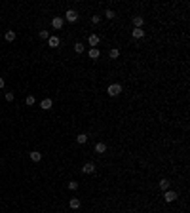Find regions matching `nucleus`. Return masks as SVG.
<instances>
[{
    "instance_id": "obj_4",
    "label": "nucleus",
    "mask_w": 190,
    "mask_h": 213,
    "mask_svg": "<svg viewBox=\"0 0 190 213\" xmlns=\"http://www.w3.org/2000/svg\"><path fill=\"white\" fill-rule=\"evenodd\" d=\"M65 19H67V21H70V23H74L76 19H78V14H76L74 10H67V14H65Z\"/></svg>"
},
{
    "instance_id": "obj_6",
    "label": "nucleus",
    "mask_w": 190,
    "mask_h": 213,
    "mask_svg": "<svg viewBox=\"0 0 190 213\" xmlns=\"http://www.w3.org/2000/svg\"><path fill=\"white\" fill-rule=\"evenodd\" d=\"M143 23H144V19L141 17V15H135V17H133V27H135V29H141Z\"/></svg>"
},
{
    "instance_id": "obj_5",
    "label": "nucleus",
    "mask_w": 190,
    "mask_h": 213,
    "mask_svg": "<svg viewBox=\"0 0 190 213\" xmlns=\"http://www.w3.org/2000/svg\"><path fill=\"white\" fill-rule=\"evenodd\" d=\"M63 23H65V21H63L61 17H53V19H51V27H53V29H57V31L63 27Z\"/></svg>"
},
{
    "instance_id": "obj_17",
    "label": "nucleus",
    "mask_w": 190,
    "mask_h": 213,
    "mask_svg": "<svg viewBox=\"0 0 190 213\" xmlns=\"http://www.w3.org/2000/svg\"><path fill=\"white\" fill-rule=\"evenodd\" d=\"M158 185H160V188H162L164 192H165V190H169V181H167V179H162Z\"/></svg>"
},
{
    "instance_id": "obj_18",
    "label": "nucleus",
    "mask_w": 190,
    "mask_h": 213,
    "mask_svg": "<svg viewBox=\"0 0 190 213\" xmlns=\"http://www.w3.org/2000/svg\"><path fill=\"white\" fill-rule=\"evenodd\" d=\"M118 55H120V50H118V48H112V50L108 51V57H110V59H116Z\"/></svg>"
},
{
    "instance_id": "obj_7",
    "label": "nucleus",
    "mask_w": 190,
    "mask_h": 213,
    "mask_svg": "<svg viewBox=\"0 0 190 213\" xmlns=\"http://www.w3.org/2000/svg\"><path fill=\"white\" fill-rule=\"evenodd\" d=\"M48 44H50V48H57L59 44H61V40H59L57 36H50V38H48Z\"/></svg>"
},
{
    "instance_id": "obj_19",
    "label": "nucleus",
    "mask_w": 190,
    "mask_h": 213,
    "mask_svg": "<svg viewBox=\"0 0 190 213\" xmlns=\"http://www.w3.org/2000/svg\"><path fill=\"white\" fill-rule=\"evenodd\" d=\"M76 141H78L80 145H86V143H88V135H86V133H80L78 137H76Z\"/></svg>"
},
{
    "instance_id": "obj_13",
    "label": "nucleus",
    "mask_w": 190,
    "mask_h": 213,
    "mask_svg": "<svg viewBox=\"0 0 190 213\" xmlns=\"http://www.w3.org/2000/svg\"><path fill=\"white\" fill-rule=\"evenodd\" d=\"M95 152H99V154L107 152V145H105V143H97L95 145Z\"/></svg>"
},
{
    "instance_id": "obj_23",
    "label": "nucleus",
    "mask_w": 190,
    "mask_h": 213,
    "mask_svg": "<svg viewBox=\"0 0 190 213\" xmlns=\"http://www.w3.org/2000/svg\"><path fill=\"white\" fill-rule=\"evenodd\" d=\"M34 101H36V99H34V95H27V99H25V103H27V105H34Z\"/></svg>"
},
{
    "instance_id": "obj_3",
    "label": "nucleus",
    "mask_w": 190,
    "mask_h": 213,
    "mask_svg": "<svg viewBox=\"0 0 190 213\" xmlns=\"http://www.w3.org/2000/svg\"><path fill=\"white\" fill-rule=\"evenodd\" d=\"M95 171V164H91V162H86L82 166V173H86V175H90V173H93Z\"/></svg>"
},
{
    "instance_id": "obj_10",
    "label": "nucleus",
    "mask_w": 190,
    "mask_h": 213,
    "mask_svg": "<svg viewBox=\"0 0 190 213\" xmlns=\"http://www.w3.org/2000/svg\"><path fill=\"white\" fill-rule=\"evenodd\" d=\"M51 105H53V101H51V99H44V101L40 103V107H42L44 110H50V108H51Z\"/></svg>"
},
{
    "instance_id": "obj_14",
    "label": "nucleus",
    "mask_w": 190,
    "mask_h": 213,
    "mask_svg": "<svg viewBox=\"0 0 190 213\" xmlns=\"http://www.w3.org/2000/svg\"><path fill=\"white\" fill-rule=\"evenodd\" d=\"M84 50H86V46H84L82 42H76L74 44V51H76V53H84Z\"/></svg>"
},
{
    "instance_id": "obj_1",
    "label": "nucleus",
    "mask_w": 190,
    "mask_h": 213,
    "mask_svg": "<svg viewBox=\"0 0 190 213\" xmlns=\"http://www.w3.org/2000/svg\"><path fill=\"white\" fill-rule=\"evenodd\" d=\"M107 91H108V95H110V97H118V95L122 93V86H120V84H110Z\"/></svg>"
},
{
    "instance_id": "obj_24",
    "label": "nucleus",
    "mask_w": 190,
    "mask_h": 213,
    "mask_svg": "<svg viewBox=\"0 0 190 213\" xmlns=\"http://www.w3.org/2000/svg\"><path fill=\"white\" fill-rule=\"evenodd\" d=\"M6 101H14V93L11 91H6Z\"/></svg>"
},
{
    "instance_id": "obj_15",
    "label": "nucleus",
    "mask_w": 190,
    "mask_h": 213,
    "mask_svg": "<svg viewBox=\"0 0 190 213\" xmlns=\"http://www.w3.org/2000/svg\"><path fill=\"white\" fill-rule=\"evenodd\" d=\"M4 38H6L8 42H14V40H15V33H14V31H6V34H4Z\"/></svg>"
},
{
    "instance_id": "obj_11",
    "label": "nucleus",
    "mask_w": 190,
    "mask_h": 213,
    "mask_svg": "<svg viewBox=\"0 0 190 213\" xmlns=\"http://www.w3.org/2000/svg\"><path fill=\"white\" fill-rule=\"evenodd\" d=\"M133 38H137V40L144 38V31L143 29H133Z\"/></svg>"
},
{
    "instance_id": "obj_8",
    "label": "nucleus",
    "mask_w": 190,
    "mask_h": 213,
    "mask_svg": "<svg viewBox=\"0 0 190 213\" xmlns=\"http://www.w3.org/2000/svg\"><path fill=\"white\" fill-rule=\"evenodd\" d=\"M31 160H32V162H40V160H42V152L32 150V152H31Z\"/></svg>"
},
{
    "instance_id": "obj_26",
    "label": "nucleus",
    "mask_w": 190,
    "mask_h": 213,
    "mask_svg": "<svg viewBox=\"0 0 190 213\" xmlns=\"http://www.w3.org/2000/svg\"><path fill=\"white\" fill-rule=\"evenodd\" d=\"M4 86H6V80H4V78H2V76H0V90H2V88H4Z\"/></svg>"
},
{
    "instance_id": "obj_2",
    "label": "nucleus",
    "mask_w": 190,
    "mask_h": 213,
    "mask_svg": "<svg viewBox=\"0 0 190 213\" xmlns=\"http://www.w3.org/2000/svg\"><path fill=\"white\" fill-rule=\"evenodd\" d=\"M164 200H165L167 204L175 202V200H177V192H175V190H165V192H164Z\"/></svg>"
},
{
    "instance_id": "obj_25",
    "label": "nucleus",
    "mask_w": 190,
    "mask_h": 213,
    "mask_svg": "<svg viewBox=\"0 0 190 213\" xmlns=\"http://www.w3.org/2000/svg\"><path fill=\"white\" fill-rule=\"evenodd\" d=\"M91 21H93V23H95V25H97V23H99V21H101V15H93V17H91Z\"/></svg>"
},
{
    "instance_id": "obj_21",
    "label": "nucleus",
    "mask_w": 190,
    "mask_h": 213,
    "mask_svg": "<svg viewBox=\"0 0 190 213\" xmlns=\"http://www.w3.org/2000/svg\"><path fill=\"white\" fill-rule=\"evenodd\" d=\"M38 36H40L42 40H48V38H50V33H48V31H40Z\"/></svg>"
},
{
    "instance_id": "obj_22",
    "label": "nucleus",
    "mask_w": 190,
    "mask_h": 213,
    "mask_svg": "<svg viewBox=\"0 0 190 213\" xmlns=\"http://www.w3.org/2000/svg\"><path fill=\"white\" fill-rule=\"evenodd\" d=\"M67 187H68V190H76V188H78V183H76V181H70Z\"/></svg>"
},
{
    "instance_id": "obj_9",
    "label": "nucleus",
    "mask_w": 190,
    "mask_h": 213,
    "mask_svg": "<svg viewBox=\"0 0 190 213\" xmlns=\"http://www.w3.org/2000/svg\"><path fill=\"white\" fill-rule=\"evenodd\" d=\"M68 206H70V209H78V207L82 206V204H80V200H78V198H70Z\"/></svg>"
},
{
    "instance_id": "obj_20",
    "label": "nucleus",
    "mask_w": 190,
    "mask_h": 213,
    "mask_svg": "<svg viewBox=\"0 0 190 213\" xmlns=\"http://www.w3.org/2000/svg\"><path fill=\"white\" fill-rule=\"evenodd\" d=\"M105 17H107V19H114L116 17L114 10H107V11H105Z\"/></svg>"
},
{
    "instance_id": "obj_16",
    "label": "nucleus",
    "mask_w": 190,
    "mask_h": 213,
    "mask_svg": "<svg viewBox=\"0 0 190 213\" xmlns=\"http://www.w3.org/2000/svg\"><path fill=\"white\" fill-rule=\"evenodd\" d=\"M88 42H90V46H97V44H99V36H97V34H91L90 38H88Z\"/></svg>"
},
{
    "instance_id": "obj_12",
    "label": "nucleus",
    "mask_w": 190,
    "mask_h": 213,
    "mask_svg": "<svg viewBox=\"0 0 190 213\" xmlns=\"http://www.w3.org/2000/svg\"><path fill=\"white\" fill-rule=\"evenodd\" d=\"M88 55H90L91 59H99V55H101V51L97 50V48H91L90 51H88Z\"/></svg>"
}]
</instances>
